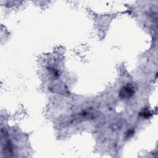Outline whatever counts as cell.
Instances as JSON below:
<instances>
[{
	"instance_id": "obj_2",
	"label": "cell",
	"mask_w": 158,
	"mask_h": 158,
	"mask_svg": "<svg viewBox=\"0 0 158 158\" xmlns=\"http://www.w3.org/2000/svg\"><path fill=\"white\" fill-rule=\"evenodd\" d=\"M139 115L141 116H142L143 117H144V118H149V117H151L152 115V114L151 112L149 111V110H143L141 112H140Z\"/></svg>"
},
{
	"instance_id": "obj_1",
	"label": "cell",
	"mask_w": 158,
	"mask_h": 158,
	"mask_svg": "<svg viewBox=\"0 0 158 158\" xmlns=\"http://www.w3.org/2000/svg\"><path fill=\"white\" fill-rule=\"evenodd\" d=\"M135 93V88L131 84H127L123 86L119 91V97L122 99H128Z\"/></svg>"
}]
</instances>
